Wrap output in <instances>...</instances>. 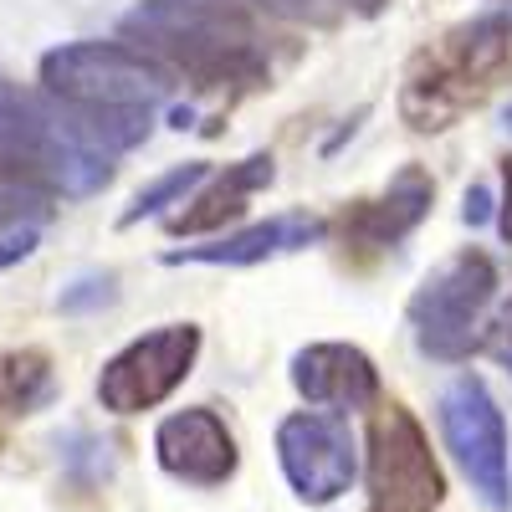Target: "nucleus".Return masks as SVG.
I'll return each mask as SVG.
<instances>
[{
  "label": "nucleus",
  "instance_id": "obj_1",
  "mask_svg": "<svg viewBox=\"0 0 512 512\" xmlns=\"http://www.w3.org/2000/svg\"><path fill=\"white\" fill-rule=\"evenodd\" d=\"M144 139L149 113H82L0 82V159L21 164L47 195H98L113 180L108 154Z\"/></svg>",
  "mask_w": 512,
  "mask_h": 512
},
{
  "label": "nucleus",
  "instance_id": "obj_2",
  "mask_svg": "<svg viewBox=\"0 0 512 512\" xmlns=\"http://www.w3.org/2000/svg\"><path fill=\"white\" fill-rule=\"evenodd\" d=\"M123 41L190 77L195 88H262L272 77L267 41L231 0H144L123 16Z\"/></svg>",
  "mask_w": 512,
  "mask_h": 512
},
{
  "label": "nucleus",
  "instance_id": "obj_3",
  "mask_svg": "<svg viewBox=\"0 0 512 512\" xmlns=\"http://www.w3.org/2000/svg\"><path fill=\"white\" fill-rule=\"evenodd\" d=\"M175 82V72L128 41H72L41 57V88L82 113H154Z\"/></svg>",
  "mask_w": 512,
  "mask_h": 512
},
{
  "label": "nucleus",
  "instance_id": "obj_4",
  "mask_svg": "<svg viewBox=\"0 0 512 512\" xmlns=\"http://www.w3.org/2000/svg\"><path fill=\"white\" fill-rule=\"evenodd\" d=\"M492 297H497V267L487 251H461L451 262H441L410 297V328L420 354L441 364L466 359Z\"/></svg>",
  "mask_w": 512,
  "mask_h": 512
},
{
  "label": "nucleus",
  "instance_id": "obj_5",
  "mask_svg": "<svg viewBox=\"0 0 512 512\" xmlns=\"http://www.w3.org/2000/svg\"><path fill=\"white\" fill-rule=\"evenodd\" d=\"M512 67V16H482L446 36V47L431 62V77L410 82L405 108H415V128H446V118L466 103L487 93L492 82Z\"/></svg>",
  "mask_w": 512,
  "mask_h": 512
},
{
  "label": "nucleus",
  "instance_id": "obj_6",
  "mask_svg": "<svg viewBox=\"0 0 512 512\" xmlns=\"http://www.w3.org/2000/svg\"><path fill=\"white\" fill-rule=\"evenodd\" d=\"M446 477L420 420L405 405H384L369 425V512H436Z\"/></svg>",
  "mask_w": 512,
  "mask_h": 512
},
{
  "label": "nucleus",
  "instance_id": "obj_7",
  "mask_svg": "<svg viewBox=\"0 0 512 512\" xmlns=\"http://www.w3.org/2000/svg\"><path fill=\"white\" fill-rule=\"evenodd\" d=\"M200 354V328L195 323H169L144 338H134L128 349H118L103 374H98V400L113 415H144L164 405L185 384Z\"/></svg>",
  "mask_w": 512,
  "mask_h": 512
},
{
  "label": "nucleus",
  "instance_id": "obj_8",
  "mask_svg": "<svg viewBox=\"0 0 512 512\" xmlns=\"http://www.w3.org/2000/svg\"><path fill=\"white\" fill-rule=\"evenodd\" d=\"M441 431L482 502L507 507V420L482 374H461L441 395Z\"/></svg>",
  "mask_w": 512,
  "mask_h": 512
},
{
  "label": "nucleus",
  "instance_id": "obj_9",
  "mask_svg": "<svg viewBox=\"0 0 512 512\" xmlns=\"http://www.w3.org/2000/svg\"><path fill=\"white\" fill-rule=\"evenodd\" d=\"M277 461H282L292 492L313 507L344 497L359 472L349 425L338 415H313V410H297L277 425Z\"/></svg>",
  "mask_w": 512,
  "mask_h": 512
},
{
  "label": "nucleus",
  "instance_id": "obj_10",
  "mask_svg": "<svg viewBox=\"0 0 512 512\" xmlns=\"http://www.w3.org/2000/svg\"><path fill=\"white\" fill-rule=\"evenodd\" d=\"M154 451L164 472L190 487H221L236 472V441L226 431V420L205 405L164 415L154 431Z\"/></svg>",
  "mask_w": 512,
  "mask_h": 512
},
{
  "label": "nucleus",
  "instance_id": "obj_11",
  "mask_svg": "<svg viewBox=\"0 0 512 512\" xmlns=\"http://www.w3.org/2000/svg\"><path fill=\"white\" fill-rule=\"evenodd\" d=\"M292 384L308 405L369 410L379 400V369L354 344H308L292 354Z\"/></svg>",
  "mask_w": 512,
  "mask_h": 512
},
{
  "label": "nucleus",
  "instance_id": "obj_12",
  "mask_svg": "<svg viewBox=\"0 0 512 512\" xmlns=\"http://www.w3.org/2000/svg\"><path fill=\"white\" fill-rule=\"evenodd\" d=\"M431 200H436L431 175H425V169H415V164H405L379 200L349 205L344 221H338V231H344V241L359 246V251H384V246L405 241L425 216H431Z\"/></svg>",
  "mask_w": 512,
  "mask_h": 512
},
{
  "label": "nucleus",
  "instance_id": "obj_13",
  "mask_svg": "<svg viewBox=\"0 0 512 512\" xmlns=\"http://www.w3.org/2000/svg\"><path fill=\"white\" fill-rule=\"evenodd\" d=\"M323 221L308 216V210H287V216H272L262 226H246L216 246H185V251H169L164 262L169 267H256V262H272V256H287V251H303L313 241H323Z\"/></svg>",
  "mask_w": 512,
  "mask_h": 512
},
{
  "label": "nucleus",
  "instance_id": "obj_14",
  "mask_svg": "<svg viewBox=\"0 0 512 512\" xmlns=\"http://www.w3.org/2000/svg\"><path fill=\"white\" fill-rule=\"evenodd\" d=\"M262 185H272V154H251V159H241V164H226L221 175L210 180V190H200V195L190 200V210H180V216L169 221V231H175V236L216 231V226H226L231 216H241L246 200L262 190Z\"/></svg>",
  "mask_w": 512,
  "mask_h": 512
},
{
  "label": "nucleus",
  "instance_id": "obj_15",
  "mask_svg": "<svg viewBox=\"0 0 512 512\" xmlns=\"http://www.w3.org/2000/svg\"><path fill=\"white\" fill-rule=\"evenodd\" d=\"M52 395V359L41 349L0 354V415H26Z\"/></svg>",
  "mask_w": 512,
  "mask_h": 512
},
{
  "label": "nucleus",
  "instance_id": "obj_16",
  "mask_svg": "<svg viewBox=\"0 0 512 512\" xmlns=\"http://www.w3.org/2000/svg\"><path fill=\"white\" fill-rule=\"evenodd\" d=\"M205 180H210V164H200V159H195V164H175L169 175H159L154 185H144V190L134 195V205L118 216V226H139L144 216H159L164 205H185V195H190L195 185H205Z\"/></svg>",
  "mask_w": 512,
  "mask_h": 512
},
{
  "label": "nucleus",
  "instance_id": "obj_17",
  "mask_svg": "<svg viewBox=\"0 0 512 512\" xmlns=\"http://www.w3.org/2000/svg\"><path fill=\"white\" fill-rule=\"evenodd\" d=\"M108 303H113V272H88L72 287H62V297H57L62 313H93V308H108Z\"/></svg>",
  "mask_w": 512,
  "mask_h": 512
},
{
  "label": "nucleus",
  "instance_id": "obj_18",
  "mask_svg": "<svg viewBox=\"0 0 512 512\" xmlns=\"http://www.w3.org/2000/svg\"><path fill=\"white\" fill-rule=\"evenodd\" d=\"M31 251H36V226H16V231H6V236H0V272L16 267V262H26Z\"/></svg>",
  "mask_w": 512,
  "mask_h": 512
},
{
  "label": "nucleus",
  "instance_id": "obj_19",
  "mask_svg": "<svg viewBox=\"0 0 512 512\" xmlns=\"http://www.w3.org/2000/svg\"><path fill=\"white\" fill-rule=\"evenodd\" d=\"M41 200H47V195H16V190H0V226H21V216H41Z\"/></svg>",
  "mask_w": 512,
  "mask_h": 512
},
{
  "label": "nucleus",
  "instance_id": "obj_20",
  "mask_svg": "<svg viewBox=\"0 0 512 512\" xmlns=\"http://www.w3.org/2000/svg\"><path fill=\"white\" fill-rule=\"evenodd\" d=\"M487 210H492V195H487L482 185H477V190H466V210H461L466 221H472V226H482V221H487Z\"/></svg>",
  "mask_w": 512,
  "mask_h": 512
},
{
  "label": "nucleus",
  "instance_id": "obj_21",
  "mask_svg": "<svg viewBox=\"0 0 512 512\" xmlns=\"http://www.w3.org/2000/svg\"><path fill=\"white\" fill-rule=\"evenodd\" d=\"M502 180H507V190H502V216H497V231L512 241V159L502 164Z\"/></svg>",
  "mask_w": 512,
  "mask_h": 512
},
{
  "label": "nucleus",
  "instance_id": "obj_22",
  "mask_svg": "<svg viewBox=\"0 0 512 512\" xmlns=\"http://www.w3.org/2000/svg\"><path fill=\"white\" fill-rule=\"evenodd\" d=\"M507 134H512V108H507Z\"/></svg>",
  "mask_w": 512,
  "mask_h": 512
},
{
  "label": "nucleus",
  "instance_id": "obj_23",
  "mask_svg": "<svg viewBox=\"0 0 512 512\" xmlns=\"http://www.w3.org/2000/svg\"><path fill=\"white\" fill-rule=\"evenodd\" d=\"M507 333H512V308H507Z\"/></svg>",
  "mask_w": 512,
  "mask_h": 512
}]
</instances>
